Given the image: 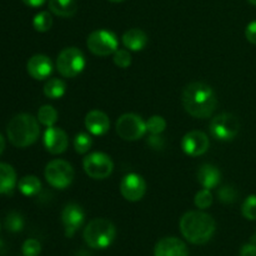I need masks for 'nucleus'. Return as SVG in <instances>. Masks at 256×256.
Wrapping results in <instances>:
<instances>
[{"instance_id": "obj_1", "label": "nucleus", "mask_w": 256, "mask_h": 256, "mask_svg": "<svg viewBox=\"0 0 256 256\" xmlns=\"http://www.w3.org/2000/svg\"><path fill=\"white\" fill-rule=\"evenodd\" d=\"M182 102L185 112L192 118L206 119L216 109L218 99L210 85L194 82L188 84L182 90Z\"/></svg>"}, {"instance_id": "obj_2", "label": "nucleus", "mask_w": 256, "mask_h": 256, "mask_svg": "<svg viewBox=\"0 0 256 256\" xmlns=\"http://www.w3.org/2000/svg\"><path fill=\"white\" fill-rule=\"evenodd\" d=\"M215 229L214 218L204 212H188L180 219L182 236L192 244H206L214 235Z\"/></svg>"}, {"instance_id": "obj_3", "label": "nucleus", "mask_w": 256, "mask_h": 256, "mask_svg": "<svg viewBox=\"0 0 256 256\" xmlns=\"http://www.w3.org/2000/svg\"><path fill=\"white\" fill-rule=\"evenodd\" d=\"M39 134V120L26 112L15 115L6 126L8 139L15 148L20 149L34 144Z\"/></svg>"}, {"instance_id": "obj_4", "label": "nucleus", "mask_w": 256, "mask_h": 256, "mask_svg": "<svg viewBox=\"0 0 256 256\" xmlns=\"http://www.w3.org/2000/svg\"><path fill=\"white\" fill-rule=\"evenodd\" d=\"M84 240L92 249H106L114 242L116 228L110 220L96 218L84 229Z\"/></svg>"}, {"instance_id": "obj_5", "label": "nucleus", "mask_w": 256, "mask_h": 256, "mask_svg": "<svg viewBox=\"0 0 256 256\" xmlns=\"http://www.w3.org/2000/svg\"><path fill=\"white\" fill-rule=\"evenodd\" d=\"M86 65L84 54L78 48H65L56 59V69L64 78H75L84 70Z\"/></svg>"}, {"instance_id": "obj_6", "label": "nucleus", "mask_w": 256, "mask_h": 256, "mask_svg": "<svg viewBox=\"0 0 256 256\" xmlns=\"http://www.w3.org/2000/svg\"><path fill=\"white\" fill-rule=\"evenodd\" d=\"M45 179L55 189H66L72 182L75 176L74 168L72 164L62 159H55L48 162L45 166Z\"/></svg>"}, {"instance_id": "obj_7", "label": "nucleus", "mask_w": 256, "mask_h": 256, "mask_svg": "<svg viewBox=\"0 0 256 256\" xmlns=\"http://www.w3.org/2000/svg\"><path fill=\"white\" fill-rule=\"evenodd\" d=\"M116 132L122 139L128 142H135V140L142 139L145 135L146 130V122L142 120V116L132 112L122 114L116 120Z\"/></svg>"}, {"instance_id": "obj_8", "label": "nucleus", "mask_w": 256, "mask_h": 256, "mask_svg": "<svg viewBox=\"0 0 256 256\" xmlns=\"http://www.w3.org/2000/svg\"><path fill=\"white\" fill-rule=\"evenodd\" d=\"M118 44L119 42L116 35L105 29L95 30L89 34L86 39L88 49L98 56H108L114 54L118 50Z\"/></svg>"}, {"instance_id": "obj_9", "label": "nucleus", "mask_w": 256, "mask_h": 256, "mask_svg": "<svg viewBox=\"0 0 256 256\" xmlns=\"http://www.w3.org/2000/svg\"><path fill=\"white\" fill-rule=\"evenodd\" d=\"M82 168L86 175L96 180L106 179L114 170V162L104 152H92L82 160Z\"/></svg>"}, {"instance_id": "obj_10", "label": "nucleus", "mask_w": 256, "mask_h": 256, "mask_svg": "<svg viewBox=\"0 0 256 256\" xmlns=\"http://www.w3.org/2000/svg\"><path fill=\"white\" fill-rule=\"evenodd\" d=\"M240 130V122L235 115L230 112H222L218 115L210 122V134L212 138L222 142H229L238 135Z\"/></svg>"}, {"instance_id": "obj_11", "label": "nucleus", "mask_w": 256, "mask_h": 256, "mask_svg": "<svg viewBox=\"0 0 256 256\" xmlns=\"http://www.w3.org/2000/svg\"><path fill=\"white\" fill-rule=\"evenodd\" d=\"M120 192L128 202H139L146 192V182L142 175L130 172L120 182Z\"/></svg>"}, {"instance_id": "obj_12", "label": "nucleus", "mask_w": 256, "mask_h": 256, "mask_svg": "<svg viewBox=\"0 0 256 256\" xmlns=\"http://www.w3.org/2000/svg\"><path fill=\"white\" fill-rule=\"evenodd\" d=\"M209 138L205 132L199 130H192L184 135L182 140V148L189 156L196 158L204 155L209 150Z\"/></svg>"}, {"instance_id": "obj_13", "label": "nucleus", "mask_w": 256, "mask_h": 256, "mask_svg": "<svg viewBox=\"0 0 256 256\" xmlns=\"http://www.w3.org/2000/svg\"><path fill=\"white\" fill-rule=\"evenodd\" d=\"M85 220V212L78 204H68L62 212V222L64 225L65 236H74L75 232L82 228Z\"/></svg>"}, {"instance_id": "obj_14", "label": "nucleus", "mask_w": 256, "mask_h": 256, "mask_svg": "<svg viewBox=\"0 0 256 256\" xmlns=\"http://www.w3.org/2000/svg\"><path fill=\"white\" fill-rule=\"evenodd\" d=\"M69 139L64 130L56 126L46 128L44 132V146L50 154H62L68 149Z\"/></svg>"}, {"instance_id": "obj_15", "label": "nucleus", "mask_w": 256, "mask_h": 256, "mask_svg": "<svg viewBox=\"0 0 256 256\" xmlns=\"http://www.w3.org/2000/svg\"><path fill=\"white\" fill-rule=\"evenodd\" d=\"M154 256H189L186 244L178 238H162L154 248Z\"/></svg>"}, {"instance_id": "obj_16", "label": "nucleus", "mask_w": 256, "mask_h": 256, "mask_svg": "<svg viewBox=\"0 0 256 256\" xmlns=\"http://www.w3.org/2000/svg\"><path fill=\"white\" fill-rule=\"evenodd\" d=\"M26 70L35 80H45L52 72V62L46 55H32L26 64Z\"/></svg>"}, {"instance_id": "obj_17", "label": "nucleus", "mask_w": 256, "mask_h": 256, "mask_svg": "<svg viewBox=\"0 0 256 256\" xmlns=\"http://www.w3.org/2000/svg\"><path fill=\"white\" fill-rule=\"evenodd\" d=\"M85 128L90 134L95 136H102L106 134L110 129L109 116L100 110H92L85 116Z\"/></svg>"}, {"instance_id": "obj_18", "label": "nucleus", "mask_w": 256, "mask_h": 256, "mask_svg": "<svg viewBox=\"0 0 256 256\" xmlns=\"http://www.w3.org/2000/svg\"><path fill=\"white\" fill-rule=\"evenodd\" d=\"M219 169L212 164H204L198 172V182L204 189H214L220 182Z\"/></svg>"}, {"instance_id": "obj_19", "label": "nucleus", "mask_w": 256, "mask_h": 256, "mask_svg": "<svg viewBox=\"0 0 256 256\" xmlns=\"http://www.w3.org/2000/svg\"><path fill=\"white\" fill-rule=\"evenodd\" d=\"M122 44L128 50L132 52H140L148 44V35L142 29H130L124 32L122 38Z\"/></svg>"}, {"instance_id": "obj_20", "label": "nucleus", "mask_w": 256, "mask_h": 256, "mask_svg": "<svg viewBox=\"0 0 256 256\" xmlns=\"http://www.w3.org/2000/svg\"><path fill=\"white\" fill-rule=\"evenodd\" d=\"M49 10L60 18H72L78 12L76 0H49Z\"/></svg>"}, {"instance_id": "obj_21", "label": "nucleus", "mask_w": 256, "mask_h": 256, "mask_svg": "<svg viewBox=\"0 0 256 256\" xmlns=\"http://www.w3.org/2000/svg\"><path fill=\"white\" fill-rule=\"evenodd\" d=\"M16 184V172L12 165L0 162V194H8Z\"/></svg>"}, {"instance_id": "obj_22", "label": "nucleus", "mask_w": 256, "mask_h": 256, "mask_svg": "<svg viewBox=\"0 0 256 256\" xmlns=\"http://www.w3.org/2000/svg\"><path fill=\"white\" fill-rule=\"evenodd\" d=\"M19 192L25 196H34L42 189V182L35 175H26L19 180Z\"/></svg>"}, {"instance_id": "obj_23", "label": "nucleus", "mask_w": 256, "mask_h": 256, "mask_svg": "<svg viewBox=\"0 0 256 256\" xmlns=\"http://www.w3.org/2000/svg\"><path fill=\"white\" fill-rule=\"evenodd\" d=\"M66 92V85L62 79H50L44 85V94L49 99H60Z\"/></svg>"}, {"instance_id": "obj_24", "label": "nucleus", "mask_w": 256, "mask_h": 256, "mask_svg": "<svg viewBox=\"0 0 256 256\" xmlns=\"http://www.w3.org/2000/svg\"><path fill=\"white\" fill-rule=\"evenodd\" d=\"M38 120L46 128L54 126L58 122V112L52 105H42L38 112Z\"/></svg>"}, {"instance_id": "obj_25", "label": "nucleus", "mask_w": 256, "mask_h": 256, "mask_svg": "<svg viewBox=\"0 0 256 256\" xmlns=\"http://www.w3.org/2000/svg\"><path fill=\"white\" fill-rule=\"evenodd\" d=\"M32 26L36 32H46L52 26V16L49 12H40L32 19Z\"/></svg>"}, {"instance_id": "obj_26", "label": "nucleus", "mask_w": 256, "mask_h": 256, "mask_svg": "<svg viewBox=\"0 0 256 256\" xmlns=\"http://www.w3.org/2000/svg\"><path fill=\"white\" fill-rule=\"evenodd\" d=\"M92 145V139L86 132H79L74 138V148L78 154H86Z\"/></svg>"}, {"instance_id": "obj_27", "label": "nucleus", "mask_w": 256, "mask_h": 256, "mask_svg": "<svg viewBox=\"0 0 256 256\" xmlns=\"http://www.w3.org/2000/svg\"><path fill=\"white\" fill-rule=\"evenodd\" d=\"M5 228H6V230H9L12 232H22V228H24V219H22V216L19 212H9L6 219H5Z\"/></svg>"}, {"instance_id": "obj_28", "label": "nucleus", "mask_w": 256, "mask_h": 256, "mask_svg": "<svg viewBox=\"0 0 256 256\" xmlns=\"http://www.w3.org/2000/svg\"><path fill=\"white\" fill-rule=\"evenodd\" d=\"M166 128V122L160 115H152L146 122V130L152 135H160Z\"/></svg>"}, {"instance_id": "obj_29", "label": "nucleus", "mask_w": 256, "mask_h": 256, "mask_svg": "<svg viewBox=\"0 0 256 256\" xmlns=\"http://www.w3.org/2000/svg\"><path fill=\"white\" fill-rule=\"evenodd\" d=\"M242 214L245 219L256 220V195H249L242 205Z\"/></svg>"}, {"instance_id": "obj_30", "label": "nucleus", "mask_w": 256, "mask_h": 256, "mask_svg": "<svg viewBox=\"0 0 256 256\" xmlns=\"http://www.w3.org/2000/svg\"><path fill=\"white\" fill-rule=\"evenodd\" d=\"M212 200H214V198H212V192H210L209 189H202L200 192H196V195H195L194 202L195 206L204 210L208 209L209 206H212Z\"/></svg>"}, {"instance_id": "obj_31", "label": "nucleus", "mask_w": 256, "mask_h": 256, "mask_svg": "<svg viewBox=\"0 0 256 256\" xmlns=\"http://www.w3.org/2000/svg\"><path fill=\"white\" fill-rule=\"evenodd\" d=\"M112 60H114V64L118 68H122V69H126V68H129L132 65V55H130L129 50L118 49L114 52Z\"/></svg>"}, {"instance_id": "obj_32", "label": "nucleus", "mask_w": 256, "mask_h": 256, "mask_svg": "<svg viewBox=\"0 0 256 256\" xmlns=\"http://www.w3.org/2000/svg\"><path fill=\"white\" fill-rule=\"evenodd\" d=\"M42 252V245L36 239H28L22 246V252L24 256H38Z\"/></svg>"}, {"instance_id": "obj_33", "label": "nucleus", "mask_w": 256, "mask_h": 256, "mask_svg": "<svg viewBox=\"0 0 256 256\" xmlns=\"http://www.w3.org/2000/svg\"><path fill=\"white\" fill-rule=\"evenodd\" d=\"M218 198L224 204H232V202H234L236 200L238 192L232 186H222L218 192Z\"/></svg>"}, {"instance_id": "obj_34", "label": "nucleus", "mask_w": 256, "mask_h": 256, "mask_svg": "<svg viewBox=\"0 0 256 256\" xmlns=\"http://www.w3.org/2000/svg\"><path fill=\"white\" fill-rule=\"evenodd\" d=\"M245 36H246L248 42L256 45V20L248 24L246 29H245Z\"/></svg>"}, {"instance_id": "obj_35", "label": "nucleus", "mask_w": 256, "mask_h": 256, "mask_svg": "<svg viewBox=\"0 0 256 256\" xmlns=\"http://www.w3.org/2000/svg\"><path fill=\"white\" fill-rule=\"evenodd\" d=\"M240 256H256V245L245 244L240 250Z\"/></svg>"}, {"instance_id": "obj_36", "label": "nucleus", "mask_w": 256, "mask_h": 256, "mask_svg": "<svg viewBox=\"0 0 256 256\" xmlns=\"http://www.w3.org/2000/svg\"><path fill=\"white\" fill-rule=\"evenodd\" d=\"M148 142H149L150 146L155 148V149H162L164 146V142H162V139L159 135H152L150 139L148 140Z\"/></svg>"}, {"instance_id": "obj_37", "label": "nucleus", "mask_w": 256, "mask_h": 256, "mask_svg": "<svg viewBox=\"0 0 256 256\" xmlns=\"http://www.w3.org/2000/svg\"><path fill=\"white\" fill-rule=\"evenodd\" d=\"M22 2L30 8H39L44 5L46 0H22Z\"/></svg>"}, {"instance_id": "obj_38", "label": "nucleus", "mask_w": 256, "mask_h": 256, "mask_svg": "<svg viewBox=\"0 0 256 256\" xmlns=\"http://www.w3.org/2000/svg\"><path fill=\"white\" fill-rule=\"evenodd\" d=\"M4 150H5V140L4 138H2V135L0 134V155L4 152Z\"/></svg>"}, {"instance_id": "obj_39", "label": "nucleus", "mask_w": 256, "mask_h": 256, "mask_svg": "<svg viewBox=\"0 0 256 256\" xmlns=\"http://www.w3.org/2000/svg\"><path fill=\"white\" fill-rule=\"evenodd\" d=\"M109 2H124V0H109Z\"/></svg>"}, {"instance_id": "obj_40", "label": "nucleus", "mask_w": 256, "mask_h": 256, "mask_svg": "<svg viewBox=\"0 0 256 256\" xmlns=\"http://www.w3.org/2000/svg\"><path fill=\"white\" fill-rule=\"evenodd\" d=\"M248 2H249L250 4H252V5H256V0H248Z\"/></svg>"}, {"instance_id": "obj_41", "label": "nucleus", "mask_w": 256, "mask_h": 256, "mask_svg": "<svg viewBox=\"0 0 256 256\" xmlns=\"http://www.w3.org/2000/svg\"><path fill=\"white\" fill-rule=\"evenodd\" d=\"M0 229H2V222H0Z\"/></svg>"}, {"instance_id": "obj_42", "label": "nucleus", "mask_w": 256, "mask_h": 256, "mask_svg": "<svg viewBox=\"0 0 256 256\" xmlns=\"http://www.w3.org/2000/svg\"><path fill=\"white\" fill-rule=\"evenodd\" d=\"M255 239H256V236H255Z\"/></svg>"}]
</instances>
